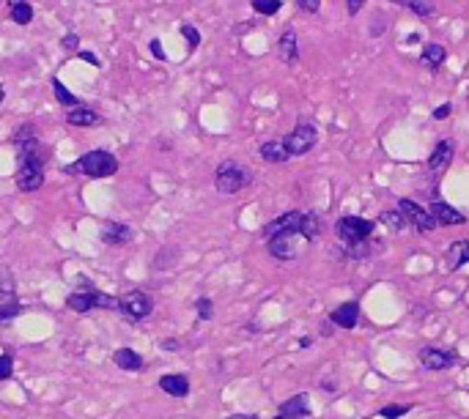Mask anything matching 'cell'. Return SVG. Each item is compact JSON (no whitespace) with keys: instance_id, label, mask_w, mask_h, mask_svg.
<instances>
[{"instance_id":"obj_1","label":"cell","mask_w":469,"mask_h":419,"mask_svg":"<svg viewBox=\"0 0 469 419\" xmlns=\"http://www.w3.org/2000/svg\"><path fill=\"white\" fill-rule=\"evenodd\" d=\"M20 167H17V187L22 192H36L44 184V151L39 137H33L31 143L20 145Z\"/></svg>"},{"instance_id":"obj_2","label":"cell","mask_w":469,"mask_h":419,"mask_svg":"<svg viewBox=\"0 0 469 419\" xmlns=\"http://www.w3.org/2000/svg\"><path fill=\"white\" fill-rule=\"evenodd\" d=\"M61 170H63V173H69V176H86V178H110V176H116V173H118V159H116L110 151H102V148H96V151L83 154V157L74 162V164H63Z\"/></svg>"},{"instance_id":"obj_3","label":"cell","mask_w":469,"mask_h":419,"mask_svg":"<svg viewBox=\"0 0 469 419\" xmlns=\"http://www.w3.org/2000/svg\"><path fill=\"white\" fill-rule=\"evenodd\" d=\"M80 283V290L69 293L66 296V307L74 310V313H88L94 307H102V310H118V299L110 296V293H102L99 288H94L86 277L77 280Z\"/></svg>"},{"instance_id":"obj_4","label":"cell","mask_w":469,"mask_h":419,"mask_svg":"<svg viewBox=\"0 0 469 419\" xmlns=\"http://www.w3.org/2000/svg\"><path fill=\"white\" fill-rule=\"evenodd\" d=\"M250 181H252V173L245 164H239L236 159H225L217 167V173H215V187H217L219 194L242 192Z\"/></svg>"},{"instance_id":"obj_5","label":"cell","mask_w":469,"mask_h":419,"mask_svg":"<svg viewBox=\"0 0 469 419\" xmlns=\"http://www.w3.org/2000/svg\"><path fill=\"white\" fill-rule=\"evenodd\" d=\"M154 310V301L149 299V293L143 290H126L124 296L118 299V313L124 315V321L129 323H140L146 321Z\"/></svg>"},{"instance_id":"obj_6","label":"cell","mask_w":469,"mask_h":419,"mask_svg":"<svg viewBox=\"0 0 469 419\" xmlns=\"http://www.w3.org/2000/svg\"><path fill=\"white\" fill-rule=\"evenodd\" d=\"M335 236L344 241L346 247L357 244V241H368L374 236V222L362 220V217H341L335 222Z\"/></svg>"},{"instance_id":"obj_7","label":"cell","mask_w":469,"mask_h":419,"mask_svg":"<svg viewBox=\"0 0 469 419\" xmlns=\"http://www.w3.org/2000/svg\"><path fill=\"white\" fill-rule=\"evenodd\" d=\"M22 313L20 296H17V285L8 269H0V321H14Z\"/></svg>"},{"instance_id":"obj_8","label":"cell","mask_w":469,"mask_h":419,"mask_svg":"<svg viewBox=\"0 0 469 419\" xmlns=\"http://www.w3.org/2000/svg\"><path fill=\"white\" fill-rule=\"evenodd\" d=\"M315 140H318V132H315V127H313V124H308V121H305V124H297L294 129L283 137L288 157H302V154L313 151Z\"/></svg>"},{"instance_id":"obj_9","label":"cell","mask_w":469,"mask_h":419,"mask_svg":"<svg viewBox=\"0 0 469 419\" xmlns=\"http://www.w3.org/2000/svg\"><path fill=\"white\" fill-rule=\"evenodd\" d=\"M398 211L404 214L407 225H412L417 233H428V230L437 227V220H434L431 208H426V206H420V203H414V200H409V197H401V200H398Z\"/></svg>"},{"instance_id":"obj_10","label":"cell","mask_w":469,"mask_h":419,"mask_svg":"<svg viewBox=\"0 0 469 419\" xmlns=\"http://www.w3.org/2000/svg\"><path fill=\"white\" fill-rule=\"evenodd\" d=\"M302 236L299 233H294V230H283V233H275V236H269L266 239V244H269V255L278 260H294L297 258V241H299Z\"/></svg>"},{"instance_id":"obj_11","label":"cell","mask_w":469,"mask_h":419,"mask_svg":"<svg viewBox=\"0 0 469 419\" xmlns=\"http://www.w3.org/2000/svg\"><path fill=\"white\" fill-rule=\"evenodd\" d=\"M278 419H305L311 417V397L305 395V392H299V395H294V397H288V400H283L280 406H278Z\"/></svg>"},{"instance_id":"obj_12","label":"cell","mask_w":469,"mask_h":419,"mask_svg":"<svg viewBox=\"0 0 469 419\" xmlns=\"http://www.w3.org/2000/svg\"><path fill=\"white\" fill-rule=\"evenodd\" d=\"M99 239H102V244H110V247H121V244H129L132 239H135V233H132V227L124 225V222H104V225L99 227Z\"/></svg>"},{"instance_id":"obj_13","label":"cell","mask_w":469,"mask_h":419,"mask_svg":"<svg viewBox=\"0 0 469 419\" xmlns=\"http://www.w3.org/2000/svg\"><path fill=\"white\" fill-rule=\"evenodd\" d=\"M420 364L426 367V370H447V367H453V362H456V354L453 351H442V348H420Z\"/></svg>"},{"instance_id":"obj_14","label":"cell","mask_w":469,"mask_h":419,"mask_svg":"<svg viewBox=\"0 0 469 419\" xmlns=\"http://www.w3.org/2000/svg\"><path fill=\"white\" fill-rule=\"evenodd\" d=\"M66 124H69V127H77V129H91V127H99V124H102V115H99L96 110H91V107L74 104V107L66 110Z\"/></svg>"},{"instance_id":"obj_15","label":"cell","mask_w":469,"mask_h":419,"mask_svg":"<svg viewBox=\"0 0 469 419\" xmlns=\"http://www.w3.org/2000/svg\"><path fill=\"white\" fill-rule=\"evenodd\" d=\"M302 217H305V211H288V214H283V217H278V220H272L269 225L264 227V236L269 239V236L283 233V230H294V233H299Z\"/></svg>"},{"instance_id":"obj_16","label":"cell","mask_w":469,"mask_h":419,"mask_svg":"<svg viewBox=\"0 0 469 419\" xmlns=\"http://www.w3.org/2000/svg\"><path fill=\"white\" fill-rule=\"evenodd\" d=\"M159 389L170 397H187L189 395V378L184 373H165L159 378Z\"/></svg>"},{"instance_id":"obj_17","label":"cell","mask_w":469,"mask_h":419,"mask_svg":"<svg viewBox=\"0 0 469 419\" xmlns=\"http://www.w3.org/2000/svg\"><path fill=\"white\" fill-rule=\"evenodd\" d=\"M329 318H332V323H335L338 329H354L357 321H360V307H357V301H346V304L332 310Z\"/></svg>"},{"instance_id":"obj_18","label":"cell","mask_w":469,"mask_h":419,"mask_svg":"<svg viewBox=\"0 0 469 419\" xmlns=\"http://www.w3.org/2000/svg\"><path fill=\"white\" fill-rule=\"evenodd\" d=\"M431 214H434V220H437V225H464L467 222V217L461 214V211H456L453 206H447V203H431Z\"/></svg>"},{"instance_id":"obj_19","label":"cell","mask_w":469,"mask_h":419,"mask_svg":"<svg viewBox=\"0 0 469 419\" xmlns=\"http://www.w3.org/2000/svg\"><path fill=\"white\" fill-rule=\"evenodd\" d=\"M113 364H116L118 370H126V373H140V370L146 367L143 356L137 354V351H132V348H118V351L113 354Z\"/></svg>"},{"instance_id":"obj_20","label":"cell","mask_w":469,"mask_h":419,"mask_svg":"<svg viewBox=\"0 0 469 419\" xmlns=\"http://www.w3.org/2000/svg\"><path fill=\"white\" fill-rule=\"evenodd\" d=\"M450 159H453V140H439L437 148H434V154L428 157V170L431 173H442L447 164H450Z\"/></svg>"},{"instance_id":"obj_21","label":"cell","mask_w":469,"mask_h":419,"mask_svg":"<svg viewBox=\"0 0 469 419\" xmlns=\"http://www.w3.org/2000/svg\"><path fill=\"white\" fill-rule=\"evenodd\" d=\"M278 52H280L283 64H297V58H299V47H297V33L291 31V28L283 31L280 41H278Z\"/></svg>"},{"instance_id":"obj_22","label":"cell","mask_w":469,"mask_h":419,"mask_svg":"<svg viewBox=\"0 0 469 419\" xmlns=\"http://www.w3.org/2000/svg\"><path fill=\"white\" fill-rule=\"evenodd\" d=\"M464 263H469V241H456V244H450L447 258H444L447 271H458Z\"/></svg>"},{"instance_id":"obj_23","label":"cell","mask_w":469,"mask_h":419,"mask_svg":"<svg viewBox=\"0 0 469 419\" xmlns=\"http://www.w3.org/2000/svg\"><path fill=\"white\" fill-rule=\"evenodd\" d=\"M261 157H264V162H272V164H283V162L291 159L283 140H269V143H264V145H261Z\"/></svg>"},{"instance_id":"obj_24","label":"cell","mask_w":469,"mask_h":419,"mask_svg":"<svg viewBox=\"0 0 469 419\" xmlns=\"http://www.w3.org/2000/svg\"><path fill=\"white\" fill-rule=\"evenodd\" d=\"M299 236H302L305 241H315V239L321 236V217H318V214H313V211H308V214L302 217Z\"/></svg>"},{"instance_id":"obj_25","label":"cell","mask_w":469,"mask_h":419,"mask_svg":"<svg viewBox=\"0 0 469 419\" xmlns=\"http://www.w3.org/2000/svg\"><path fill=\"white\" fill-rule=\"evenodd\" d=\"M444 58H447V50L442 47V44H428V47H423V64L428 66V69H439V66L444 64Z\"/></svg>"},{"instance_id":"obj_26","label":"cell","mask_w":469,"mask_h":419,"mask_svg":"<svg viewBox=\"0 0 469 419\" xmlns=\"http://www.w3.org/2000/svg\"><path fill=\"white\" fill-rule=\"evenodd\" d=\"M11 22H17V25H31L33 22L31 3H11Z\"/></svg>"},{"instance_id":"obj_27","label":"cell","mask_w":469,"mask_h":419,"mask_svg":"<svg viewBox=\"0 0 469 419\" xmlns=\"http://www.w3.org/2000/svg\"><path fill=\"white\" fill-rule=\"evenodd\" d=\"M379 222L387 225L390 230H395V233L407 227V220H404V214H401L398 208H395V211H381V214H379Z\"/></svg>"},{"instance_id":"obj_28","label":"cell","mask_w":469,"mask_h":419,"mask_svg":"<svg viewBox=\"0 0 469 419\" xmlns=\"http://www.w3.org/2000/svg\"><path fill=\"white\" fill-rule=\"evenodd\" d=\"M53 94H55L58 104H63V107H74V104H77V97L63 85L58 77H53Z\"/></svg>"},{"instance_id":"obj_29","label":"cell","mask_w":469,"mask_h":419,"mask_svg":"<svg viewBox=\"0 0 469 419\" xmlns=\"http://www.w3.org/2000/svg\"><path fill=\"white\" fill-rule=\"evenodd\" d=\"M250 6L264 17H275L283 8V0H250Z\"/></svg>"},{"instance_id":"obj_30","label":"cell","mask_w":469,"mask_h":419,"mask_svg":"<svg viewBox=\"0 0 469 419\" xmlns=\"http://www.w3.org/2000/svg\"><path fill=\"white\" fill-rule=\"evenodd\" d=\"M409 411H412L409 403H398V406H384L379 414H381L384 419H401V417H407Z\"/></svg>"},{"instance_id":"obj_31","label":"cell","mask_w":469,"mask_h":419,"mask_svg":"<svg viewBox=\"0 0 469 419\" xmlns=\"http://www.w3.org/2000/svg\"><path fill=\"white\" fill-rule=\"evenodd\" d=\"M33 137H36L33 124H25V127H20V129L11 134V143H14V145H25V143H31Z\"/></svg>"},{"instance_id":"obj_32","label":"cell","mask_w":469,"mask_h":419,"mask_svg":"<svg viewBox=\"0 0 469 419\" xmlns=\"http://www.w3.org/2000/svg\"><path fill=\"white\" fill-rule=\"evenodd\" d=\"M407 6L417 14V17H423V20L434 14V3H431V0H409Z\"/></svg>"},{"instance_id":"obj_33","label":"cell","mask_w":469,"mask_h":419,"mask_svg":"<svg viewBox=\"0 0 469 419\" xmlns=\"http://www.w3.org/2000/svg\"><path fill=\"white\" fill-rule=\"evenodd\" d=\"M195 310H198V318H200V321H212V318H215V304H212L206 296L195 301Z\"/></svg>"},{"instance_id":"obj_34","label":"cell","mask_w":469,"mask_h":419,"mask_svg":"<svg viewBox=\"0 0 469 419\" xmlns=\"http://www.w3.org/2000/svg\"><path fill=\"white\" fill-rule=\"evenodd\" d=\"M11 376H14V359H11V354H0V381H6Z\"/></svg>"},{"instance_id":"obj_35","label":"cell","mask_w":469,"mask_h":419,"mask_svg":"<svg viewBox=\"0 0 469 419\" xmlns=\"http://www.w3.org/2000/svg\"><path fill=\"white\" fill-rule=\"evenodd\" d=\"M182 36L187 38V50H195L200 44V33L195 31L192 25H182Z\"/></svg>"},{"instance_id":"obj_36","label":"cell","mask_w":469,"mask_h":419,"mask_svg":"<svg viewBox=\"0 0 469 419\" xmlns=\"http://www.w3.org/2000/svg\"><path fill=\"white\" fill-rule=\"evenodd\" d=\"M61 47L66 52H77L80 50V38H77V33H66L61 38Z\"/></svg>"},{"instance_id":"obj_37","label":"cell","mask_w":469,"mask_h":419,"mask_svg":"<svg viewBox=\"0 0 469 419\" xmlns=\"http://www.w3.org/2000/svg\"><path fill=\"white\" fill-rule=\"evenodd\" d=\"M297 6H299V11H305V14H315V11L321 8V0H297Z\"/></svg>"},{"instance_id":"obj_38","label":"cell","mask_w":469,"mask_h":419,"mask_svg":"<svg viewBox=\"0 0 469 419\" xmlns=\"http://www.w3.org/2000/svg\"><path fill=\"white\" fill-rule=\"evenodd\" d=\"M149 50H151V55H154L156 61H168V55H165V50H162V41H159V38H151Z\"/></svg>"},{"instance_id":"obj_39","label":"cell","mask_w":469,"mask_h":419,"mask_svg":"<svg viewBox=\"0 0 469 419\" xmlns=\"http://www.w3.org/2000/svg\"><path fill=\"white\" fill-rule=\"evenodd\" d=\"M365 3H368V0H346V6H348V14H351V17H357V14H360V8H362Z\"/></svg>"},{"instance_id":"obj_40","label":"cell","mask_w":469,"mask_h":419,"mask_svg":"<svg viewBox=\"0 0 469 419\" xmlns=\"http://www.w3.org/2000/svg\"><path fill=\"white\" fill-rule=\"evenodd\" d=\"M450 110H453L450 104H439L437 110H434V118H437V121H444V118L450 115Z\"/></svg>"},{"instance_id":"obj_41","label":"cell","mask_w":469,"mask_h":419,"mask_svg":"<svg viewBox=\"0 0 469 419\" xmlns=\"http://www.w3.org/2000/svg\"><path fill=\"white\" fill-rule=\"evenodd\" d=\"M77 55H80L83 61H88L91 66H102V64H99V58H96L94 52H88V50H77Z\"/></svg>"},{"instance_id":"obj_42","label":"cell","mask_w":469,"mask_h":419,"mask_svg":"<svg viewBox=\"0 0 469 419\" xmlns=\"http://www.w3.org/2000/svg\"><path fill=\"white\" fill-rule=\"evenodd\" d=\"M228 419H258L255 414H231Z\"/></svg>"},{"instance_id":"obj_43","label":"cell","mask_w":469,"mask_h":419,"mask_svg":"<svg viewBox=\"0 0 469 419\" xmlns=\"http://www.w3.org/2000/svg\"><path fill=\"white\" fill-rule=\"evenodd\" d=\"M3 99H6V88L0 85V104H3Z\"/></svg>"},{"instance_id":"obj_44","label":"cell","mask_w":469,"mask_h":419,"mask_svg":"<svg viewBox=\"0 0 469 419\" xmlns=\"http://www.w3.org/2000/svg\"><path fill=\"white\" fill-rule=\"evenodd\" d=\"M390 3H401V6H407L409 0H390Z\"/></svg>"},{"instance_id":"obj_45","label":"cell","mask_w":469,"mask_h":419,"mask_svg":"<svg viewBox=\"0 0 469 419\" xmlns=\"http://www.w3.org/2000/svg\"><path fill=\"white\" fill-rule=\"evenodd\" d=\"M8 3H31V0H8Z\"/></svg>"}]
</instances>
